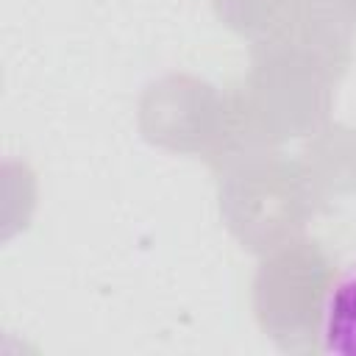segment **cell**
I'll return each mask as SVG.
<instances>
[{
    "instance_id": "cell-1",
    "label": "cell",
    "mask_w": 356,
    "mask_h": 356,
    "mask_svg": "<svg viewBox=\"0 0 356 356\" xmlns=\"http://www.w3.org/2000/svg\"><path fill=\"white\" fill-rule=\"evenodd\" d=\"M350 64V28L323 3L295 25L253 42L250 72L231 92L239 128L253 147L317 134Z\"/></svg>"
},
{
    "instance_id": "cell-2",
    "label": "cell",
    "mask_w": 356,
    "mask_h": 356,
    "mask_svg": "<svg viewBox=\"0 0 356 356\" xmlns=\"http://www.w3.org/2000/svg\"><path fill=\"white\" fill-rule=\"evenodd\" d=\"M217 170L220 214L242 248L264 256L298 239L320 195L303 161L273 147H256Z\"/></svg>"
},
{
    "instance_id": "cell-3",
    "label": "cell",
    "mask_w": 356,
    "mask_h": 356,
    "mask_svg": "<svg viewBox=\"0 0 356 356\" xmlns=\"http://www.w3.org/2000/svg\"><path fill=\"white\" fill-rule=\"evenodd\" d=\"M334 264L320 242L292 239L270 253L253 278V312L284 353H314L325 328Z\"/></svg>"
},
{
    "instance_id": "cell-4",
    "label": "cell",
    "mask_w": 356,
    "mask_h": 356,
    "mask_svg": "<svg viewBox=\"0 0 356 356\" xmlns=\"http://www.w3.org/2000/svg\"><path fill=\"white\" fill-rule=\"evenodd\" d=\"M139 125L150 142L200 153L217 167L231 147V100L197 78L170 75L145 92Z\"/></svg>"
},
{
    "instance_id": "cell-5",
    "label": "cell",
    "mask_w": 356,
    "mask_h": 356,
    "mask_svg": "<svg viewBox=\"0 0 356 356\" xmlns=\"http://www.w3.org/2000/svg\"><path fill=\"white\" fill-rule=\"evenodd\" d=\"M211 3L217 19L228 31L250 42H261L300 22L317 6V0H211Z\"/></svg>"
},
{
    "instance_id": "cell-6",
    "label": "cell",
    "mask_w": 356,
    "mask_h": 356,
    "mask_svg": "<svg viewBox=\"0 0 356 356\" xmlns=\"http://www.w3.org/2000/svg\"><path fill=\"white\" fill-rule=\"evenodd\" d=\"M323 337L325 350L356 356V273H350L331 289Z\"/></svg>"
},
{
    "instance_id": "cell-7",
    "label": "cell",
    "mask_w": 356,
    "mask_h": 356,
    "mask_svg": "<svg viewBox=\"0 0 356 356\" xmlns=\"http://www.w3.org/2000/svg\"><path fill=\"white\" fill-rule=\"evenodd\" d=\"M350 31H356V0H323Z\"/></svg>"
}]
</instances>
